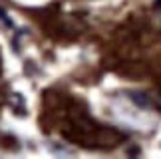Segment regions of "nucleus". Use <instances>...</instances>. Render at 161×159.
Here are the masks:
<instances>
[{"label": "nucleus", "instance_id": "nucleus-1", "mask_svg": "<svg viewBox=\"0 0 161 159\" xmlns=\"http://www.w3.org/2000/svg\"><path fill=\"white\" fill-rule=\"evenodd\" d=\"M129 97H131V101L139 107H151L153 106L151 96L145 94V91H133V94H129Z\"/></svg>", "mask_w": 161, "mask_h": 159}, {"label": "nucleus", "instance_id": "nucleus-2", "mask_svg": "<svg viewBox=\"0 0 161 159\" xmlns=\"http://www.w3.org/2000/svg\"><path fill=\"white\" fill-rule=\"evenodd\" d=\"M151 100H153V106H155L159 112H161V88L153 91V96H151Z\"/></svg>", "mask_w": 161, "mask_h": 159}, {"label": "nucleus", "instance_id": "nucleus-3", "mask_svg": "<svg viewBox=\"0 0 161 159\" xmlns=\"http://www.w3.org/2000/svg\"><path fill=\"white\" fill-rule=\"evenodd\" d=\"M0 20H2V22H6V24H10V20L6 18V12H4L2 8H0Z\"/></svg>", "mask_w": 161, "mask_h": 159}, {"label": "nucleus", "instance_id": "nucleus-4", "mask_svg": "<svg viewBox=\"0 0 161 159\" xmlns=\"http://www.w3.org/2000/svg\"><path fill=\"white\" fill-rule=\"evenodd\" d=\"M155 6H161V0H157V2H155Z\"/></svg>", "mask_w": 161, "mask_h": 159}]
</instances>
